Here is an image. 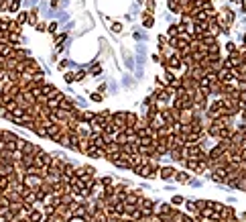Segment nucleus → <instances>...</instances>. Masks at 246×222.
<instances>
[{
    "mask_svg": "<svg viewBox=\"0 0 246 222\" xmlns=\"http://www.w3.org/2000/svg\"><path fill=\"white\" fill-rule=\"evenodd\" d=\"M183 163H185V167H187V169L195 171L197 175H201V173L208 169V163H201V161H197V159H185Z\"/></svg>",
    "mask_w": 246,
    "mask_h": 222,
    "instance_id": "f257e3e1",
    "label": "nucleus"
},
{
    "mask_svg": "<svg viewBox=\"0 0 246 222\" xmlns=\"http://www.w3.org/2000/svg\"><path fill=\"white\" fill-rule=\"evenodd\" d=\"M53 163V155L47 151H41L39 155H35V165L37 167H49V165Z\"/></svg>",
    "mask_w": 246,
    "mask_h": 222,
    "instance_id": "f03ea898",
    "label": "nucleus"
},
{
    "mask_svg": "<svg viewBox=\"0 0 246 222\" xmlns=\"http://www.w3.org/2000/svg\"><path fill=\"white\" fill-rule=\"evenodd\" d=\"M89 127L94 132H104V127H106V120L102 118V114H94V118L89 120Z\"/></svg>",
    "mask_w": 246,
    "mask_h": 222,
    "instance_id": "7ed1b4c3",
    "label": "nucleus"
},
{
    "mask_svg": "<svg viewBox=\"0 0 246 222\" xmlns=\"http://www.w3.org/2000/svg\"><path fill=\"white\" fill-rule=\"evenodd\" d=\"M24 186H29L31 189H37V187H41V184H43V177L39 175H24V181H22Z\"/></svg>",
    "mask_w": 246,
    "mask_h": 222,
    "instance_id": "20e7f679",
    "label": "nucleus"
},
{
    "mask_svg": "<svg viewBox=\"0 0 246 222\" xmlns=\"http://www.w3.org/2000/svg\"><path fill=\"white\" fill-rule=\"evenodd\" d=\"M57 92H59V90H57L53 84H47V82H45L43 86H41V96H45L47 100H49V98H53V96H57Z\"/></svg>",
    "mask_w": 246,
    "mask_h": 222,
    "instance_id": "39448f33",
    "label": "nucleus"
},
{
    "mask_svg": "<svg viewBox=\"0 0 246 222\" xmlns=\"http://www.w3.org/2000/svg\"><path fill=\"white\" fill-rule=\"evenodd\" d=\"M193 118H195V112H193L191 108H185V110H181V114H179V122H181V124H191Z\"/></svg>",
    "mask_w": 246,
    "mask_h": 222,
    "instance_id": "423d86ee",
    "label": "nucleus"
},
{
    "mask_svg": "<svg viewBox=\"0 0 246 222\" xmlns=\"http://www.w3.org/2000/svg\"><path fill=\"white\" fill-rule=\"evenodd\" d=\"M104 153H106V157H110V155H120V145L114 143V139L108 141L106 147H104Z\"/></svg>",
    "mask_w": 246,
    "mask_h": 222,
    "instance_id": "0eeeda50",
    "label": "nucleus"
},
{
    "mask_svg": "<svg viewBox=\"0 0 246 222\" xmlns=\"http://www.w3.org/2000/svg\"><path fill=\"white\" fill-rule=\"evenodd\" d=\"M175 171H177V169L171 167V165H167V167L161 165V167H159V177H163V179H171V177H175Z\"/></svg>",
    "mask_w": 246,
    "mask_h": 222,
    "instance_id": "6e6552de",
    "label": "nucleus"
},
{
    "mask_svg": "<svg viewBox=\"0 0 246 222\" xmlns=\"http://www.w3.org/2000/svg\"><path fill=\"white\" fill-rule=\"evenodd\" d=\"M86 155H88V157H94V159H102V157L106 159V153H104V149H100V147H94V145H92L88 151H86Z\"/></svg>",
    "mask_w": 246,
    "mask_h": 222,
    "instance_id": "1a4fd4ad",
    "label": "nucleus"
},
{
    "mask_svg": "<svg viewBox=\"0 0 246 222\" xmlns=\"http://www.w3.org/2000/svg\"><path fill=\"white\" fill-rule=\"evenodd\" d=\"M169 155L173 157V161H185V155H183V147H173Z\"/></svg>",
    "mask_w": 246,
    "mask_h": 222,
    "instance_id": "9d476101",
    "label": "nucleus"
},
{
    "mask_svg": "<svg viewBox=\"0 0 246 222\" xmlns=\"http://www.w3.org/2000/svg\"><path fill=\"white\" fill-rule=\"evenodd\" d=\"M43 218H45L43 210H41V208H37V206H35V210L29 214V220H31V222H43Z\"/></svg>",
    "mask_w": 246,
    "mask_h": 222,
    "instance_id": "9b49d317",
    "label": "nucleus"
},
{
    "mask_svg": "<svg viewBox=\"0 0 246 222\" xmlns=\"http://www.w3.org/2000/svg\"><path fill=\"white\" fill-rule=\"evenodd\" d=\"M136 122H138V114L126 110V127H136Z\"/></svg>",
    "mask_w": 246,
    "mask_h": 222,
    "instance_id": "f8f14e48",
    "label": "nucleus"
},
{
    "mask_svg": "<svg viewBox=\"0 0 246 222\" xmlns=\"http://www.w3.org/2000/svg\"><path fill=\"white\" fill-rule=\"evenodd\" d=\"M104 135H106L108 139H114V135H116V127H114V122H106V127H104Z\"/></svg>",
    "mask_w": 246,
    "mask_h": 222,
    "instance_id": "ddd939ff",
    "label": "nucleus"
},
{
    "mask_svg": "<svg viewBox=\"0 0 246 222\" xmlns=\"http://www.w3.org/2000/svg\"><path fill=\"white\" fill-rule=\"evenodd\" d=\"M175 179L179 184H187L189 181V173L187 171H175Z\"/></svg>",
    "mask_w": 246,
    "mask_h": 222,
    "instance_id": "4468645a",
    "label": "nucleus"
},
{
    "mask_svg": "<svg viewBox=\"0 0 246 222\" xmlns=\"http://www.w3.org/2000/svg\"><path fill=\"white\" fill-rule=\"evenodd\" d=\"M114 143H118L120 147H122V145H126V143H128L126 132H116V135H114Z\"/></svg>",
    "mask_w": 246,
    "mask_h": 222,
    "instance_id": "2eb2a0df",
    "label": "nucleus"
},
{
    "mask_svg": "<svg viewBox=\"0 0 246 222\" xmlns=\"http://www.w3.org/2000/svg\"><path fill=\"white\" fill-rule=\"evenodd\" d=\"M59 200H61L63 206H71L73 204V194H63V196H59Z\"/></svg>",
    "mask_w": 246,
    "mask_h": 222,
    "instance_id": "dca6fc26",
    "label": "nucleus"
},
{
    "mask_svg": "<svg viewBox=\"0 0 246 222\" xmlns=\"http://www.w3.org/2000/svg\"><path fill=\"white\" fill-rule=\"evenodd\" d=\"M21 161L24 167H31V165H35V155H22Z\"/></svg>",
    "mask_w": 246,
    "mask_h": 222,
    "instance_id": "f3484780",
    "label": "nucleus"
},
{
    "mask_svg": "<svg viewBox=\"0 0 246 222\" xmlns=\"http://www.w3.org/2000/svg\"><path fill=\"white\" fill-rule=\"evenodd\" d=\"M8 33H21V24L16 21H8Z\"/></svg>",
    "mask_w": 246,
    "mask_h": 222,
    "instance_id": "a211bd4d",
    "label": "nucleus"
},
{
    "mask_svg": "<svg viewBox=\"0 0 246 222\" xmlns=\"http://www.w3.org/2000/svg\"><path fill=\"white\" fill-rule=\"evenodd\" d=\"M57 143H59L61 147H67V149H69V135H67V132H63V135H61V139L57 141Z\"/></svg>",
    "mask_w": 246,
    "mask_h": 222,
    "instance_id": "6ab92c4d",
    "label": "nucleus"
},
{
    "mask_svg": "<svg viewBox=\"0 0 246 222\" xmlns=\"http://www.w3.org/2000/svg\"><path fill=\"white\" fill-rule=\"evenodd\" d=\"M167 35L169 37H177L179 35V24H171V27L167 29Z\"/></svg>",
    "mask_w": 246,
    "mask_h": 222,
    "instance_id": "aec40b11",
    "label": "nucleus"
},
{
    "mask_svg": "<svg viewBox=\"0 0 246 222\" xmlns=\"http://www.w3.org/2000/svg\"><path fill=\"white\" fill-rule=\"evenodd\" d=\"M98 181H100V186H104V187H108V186H114L112 177H108V175H104L102 179H98Z\"/></svg>",
    "mask_w": 246,
    "mask_h": 222,
    "instance_id": "412c9836",
    "label": "nucleus"
},
{
    "mask_svg": "<svg viewBox=\"0 0 246 222\" xmlns=\"http://www.w3.org/2000/svg\"><path fill=\"white\" fill-rule=\"evenodd\" d=\"M27 21H29V12H21V14L16 16V23H18V24L27 23Z\"/></svg>",
    "mask_w": 246,
    "mask_h": 222,
    "instance_id": "4be33fe9",
    "label": "nucleus"
},
{
    "mask_svg": "<svg viewBox=\"0 0 246 222\" xmlns=\"http://www.w3.org/2000/svg\"><path fill=\"white\" fill-rule=\"evenodd\" d=\"M181 204H183V198H181V196H173V198H171V206H181Z\"/></svg>",
    "mask_w": 246,
    "mask_h": 222,
    "instance_id": "5701e85b",
    "label": "nucleus"
},
{
    "mask_svg": "<svg viewBox=\"0 0 246 222\" xmlns=\"http://www.w3.org/2000/svg\"><path fill=\"white\" fill-rule=\"evenodd\" d=\"M29 23L37 27V10H31V12H29Z\"/></svg>",
    "mask_w": 246,
    "mask_h": 222,
    "instance_id": "b1692460",
    "label": "nucleus"
},
{
    "mask_svg": "<svg viewBox=\"0 0 246 222\" xmlns=\"http://www.w3.org/2000/svg\"><path fill=\"white\" fill-rule=\"evenodd\" d=\"M63 80H65L67 84H71V82H75V73H71V71H67L65 75H63Z\"/></svg>",
    "mask_w": 246,
    "mask_h": 222,
    "instance_id": "393cba45",
    "label": "nucleus"
},
{
    "mask_svg": "<svg viewBox=\"0 0 246 222\" xmlns=\"http://www.w3.org/2000/svg\"><path fill=\"white\" fill-rule=\"evenodd\" d=\"M226 49H228V53H236V51H238V47H236L232 41H228V43H226Z\"/></svg>",
    "mask_w": 246,
    "mask_h": 222,
    "instance_id": "a878e982",
    "label": "nucleus"
},
{
    "mask_svg": "<svg viewBox=\"0 0 246 222\" xmlns=\"http://www.w3.org/2000/svg\"><path fill=\"white\" fill-rule=\"evenodd\" d=\"M143 24H145V29H151V27L155 24V18H153V16H146V18H145V23H143Z\"/></svg>",
    "mask_w": 246,
    "mask_h": 222,
    "instance_id": "bb28decb",
    "label": "nucleus"
},
{
    "mask_svg": "<svg viewBox=\"0 0 246 222\" xmlns=\"http://www.w3.org/2000/svg\"><path fill=\"white\" fill-rule=\"evenodd\" d=\"M102 98H104V94H100V92L92 94V100H94V102H102Z\"/></svg>",
    "mask_w": 246,
    "mask_h": 222,
    "instance_id": "cd10ccee",
    "label": "nucleus"
},
{
    "mask_svg": "<svg viewBox=\"0 0 246 222\" xmlns=\"http://www.w3.org/2000/svg\"><path fill=\"white\" fill-rule=\"evenodd\" d=\"M112 31H114V33H120V31H122V24H120V23H114V24H112Z\"/></svg>",
    "mask_w": 246,
    "mask_h": 222,
    "instance_id": "c85d7f7f",
    "label": "nucleus"
},
{
    "mask_svg": "<svg viewBox=\"0 0 246 222\" xmlns=\"http://www.w3.org/2000/svg\"><path fill=\"white\" fill-rule=\"evenodd\" d=\"M81 80H86V73H83V71L75 73V82H81Z\"/></svg>",
    "mask_w": 246,
    "mask_h": 222,
    "instance_id": "c756f323",
    "label": "nucleus"
},
{
    "mask_svg": "<svg viewBox=\"0 0 246 222\" xmlns=\"http://www.w3.org/2000/svg\"><path fill=\"white\" fill-rule=\"evenodd\" d=\"M37 31H39V33L47 31V24H45V23H39V24H37Z\"/></svg>",
    "mask_w": 246,
    "mask_h": 222,
    "instance_id": "7c9ffc66",
    "label": "nucleus"
},
{
    "mask_svg": "<svg viewBox=\"0 0 246 222\" xmlns=\"http://www.w3.org/2000/svg\"><path fill=\"white\" fill-rule=\"evenodd\" d=\"M47 31H49V33L53 35V33L57 31V23H51V24H49V29H47Z\"/></svg>",
    "mask_w": 246,
    "mask_h": 222,
    "instance_id": "2f4dec72",
    "label": "nucleus"
},
{
    "mask_svg": "<svg viewBox=\"0 0 246 222\" xmlns=\"http://www.w3.org/2000/svg\"><path fill=\"white\" fill-rule=\"evenodd\" d=\"M146 6H148V10H153L155 8V0H146Z\"/></svg>",
    "mask_w": 246,
    "mask_h": 222,
    "instance_id": "473e14b6",
    "label": "nucleus"
},
{
    "mask_svg": "<svg viewBox=\"0 0 246 222\" xmlns=\"http://www.w3.org/2000/svg\"><path fill=\"white\" fill-rule=\"evenodd\" d=\"M6 2L8 0H0V10H6Z\"/></svg>",
    "mask_w": 246,
    "mask_h": 222,
    "instance_id": "72a5a7b5",
    "label": "nucleus"
},
{
    "mask_svg": "<svg viewBox=\"0 0 246 222\" xmlns=\"http://www.w3.org/2000/svg\"><path fill=\"white\" fill-rule=\"evenodd\" d=\"M2 141H4V130L0 129V143H2Z\"/></svg>",
    "mask_w": 246,
    "mask_h": 222,
    "instance_id": "f704fd0d",
    "label": "nucleus"
},
{
    "mask_svg": "<svg viewBox=\"0 0 246 222\" xmlns=\"http://www.w3.org/2000/svg\"><path fill=\"white\" fill-rule=\"evenodd\" d=\"M242 10L246 12V0H242Z\"/></svg>",
    "mask_w": 246,
    "mask_h": 222,
    "instance_id": "c9c22d12",
    "label": "nucleus"
},
{
    "mask_svg": "<svg viewBox=\"0 0 246 222\" xmlns=\"http://www.w3.org/2000/svg\"><path fill=\"white\" fill-rule=\"evenodd\" d=\"M242 220H246V214H242Z\"/></svg>",
    "mask_w": 246,
    "mask_h": 222,
    "instance_id": "e433bc0d",
    "label": "nucleus"
},
{
    "mask_svg": "<svg viewBox=\"0 0 246 222\" xmlns=\"http://www.w3.org/2000/svg\"><path fill=\"white\" fill-rule=\"evenodd\" d=\"M244 43H246V33H244Z\"/></svg>",
    "mask_w": 246,
    "mask_h": 222,
    "instance_id": "4c0bfd02",
    "label": "nucleus"
},
{
    "mask_svg": "<svg viewBox=\"0 0 246 222\" xmlns=\"http://www.w3.org/2000/svg\"><path fill=\"white\" fill-rule=\"evenodd\" d=\"M230 2H238V0H230Z\"/></svg>",
    "mask_w": 246,
    "mask_h": 222,
    "instance_id": "58836bf2",
    "label": "nucleus"
},
{
    "mask_svg": "<svg viewBox=\"0 0 246 222\" xmlns=\"http://www.w3.org/2000/svg\"><path fill=\"white\" fill-rule=\"evenodd\" d=\"M138 2H146V0H138Z\"/></svg>",
    "mask_w": 246,
    "mask_h": 222,
    "instance_id": "ea45409f",
    "label": "nucleus"
}]
</instances>
